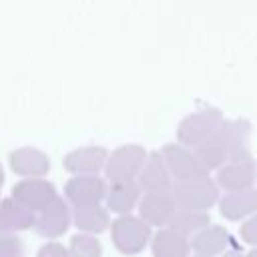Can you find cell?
<instances>
[{
	"mask_svg": "<svg viewBox=\"0 0 257 257\" xmlns=\"http://www.w3.org/2000/svg\"><path fill=\"white\" fill-rule=\"evenodd\" d=\"M225 120V112L219 106L205 104L187 116L181 118L177 124V143L195 149L199 143H203L221 122Z\"/></svg>",
	"mask_w": 257,
	"mask_h": 257,
	"instance_id": "cell-3",
	"label": "cell"
},
{
	"mask_svg": "<svg viewBox=\"0 0 257 257\" xmlns=\"http://www.w3.org/2000/svg\"><path fill=\"white\" fill-rule=\"evenodd\" d=\"M229 241H231L229 231L223 225H213V223L189 239L191 251L203 257H217V255L227 253Z\"/></svg>",
	"mask_w": 257,
	"mask_h": 257,
	"instance_id": "cell-17",
	"label": "cell"
},
{
	"mask_svg": "<svg viewBox=\"0 0 257 257\" xmlns=\"http://www.w3.org/2000/svg\"><path fill=\"white\" fill-rule=\"evenodd\" d=\"M139 217L153 229L169 227L173 215L177 213V203L171 191H157V193H143L139 201Z\"/></svg>",
	"mask_w": 257,
	"mask_h": 257,
	"instance_id": "cell-9",
	"label": "cell"
},
{
	"mask_svg": "<svg viewBox=\"0 0 257 257\" xmlns=\"http://www.w3.org/2000/svg\"><path fill=\"white\" fill-rule=\"evenodd\" d=\"M231 128L233 120L225 118L203 143H199L193 151L199 155V159L213 171H217L221 165L227 163L229 159V149H231Z\"/></svg>",
	"mask_w": 257,
	"mask_h": 257,
	"instance_id": "cell-10",
	"label": "cell"
},
{
	"mask_svg": "<svg viewBox=\"0 0 257 257\" xmlns=\"http://www.w3.org/2000/svg\"><path fill=\"white\" fill-rule=\"evenodd\" d=\"M70 257H102V243L96 235L76 233L68 243Z\"/></svg>",
	"mask_w": 257,
	"mask_h": 257,
	"instance_id": "cell-23",
	"label": "cell"
},
{
	"mask_svg": "<svg viewBox=\"0 0 257 257\" xmlns=\"http://www.w3.org/2000/svg\"><path fill=\"white\" fill-rule=\"evenodd\" d=\"M36 215L20 207L14 199H0V235H18L34 229Z\"/></svg>",
	"mask_w": 257,
	"mask_h": 257,
	"instance_id": "cell-18",
	"label": "cell"
},
{
	"mask_svg": "<svg viewBox=\"0 0 257 257\" xmlns=\"http://www.w3.org/2000/svg\"><path fill=\"white\" fill-rule=\"evenodd\" d=\"M149 247H151L153 257H189L191 255L189 239L177 235L169 227L157 229L151 237Z\"/></svg>",
	"mask_w": 257,
	"mask_h": 257,
	"instance_id": "cell-20",
	"label": "cell"
},
{
	"mask_svg": "<svg viewBox=\"0 0 257 257\" xmlns=\"http://www.w3.org/2000/svg\"><path fill=\"white\" fill-rule=\"evenodd\" d=\"M72 225L78 233L86 235H100L110 229V213L104 205H90V207H76L72 209Z\"/></svg>",
	"mask_w": 257,
	"mask_h": 257,
	"instance_id": "cell-19",
	"label": "cell"
},
{
	"mask_svg": "<svg viewBox=\"0 0 257 257\" xmlns=\"http://www.w3.org/2000/svg\"><path fill=\"white\" fill-rule=\"evenodd\" d=\"M70 225H72V207L66 203L64 197H56L46 209H42L36 215L34 231L42 239L56 241L68 231Z\"/></svg>",
	"mask_w": 257,
	"mask_h": 257,
	"instance_id": "cell-8",
	"label": "cell"
},
{
	"mask_svg": "<svg viewBox=\"0 0 257 257\" xmlns=\"http://www.w3.org/2000/svg\"><path fill=\"white\" fill-rule=\"evenodd\" d=\"M147 151L143 145L137 143H128V145H120L118 149H114L112 153H108L106 165H104V177L110 183H122V181H137L145 159H147Z\"/></svg>",
	"mask_w": 257,
	"mask_h": 257,
	"instance_id": "cell-5",
	"label": "cell"
},
{
	"mask_svg": "<svg viewBox=\"0 0 257 257\" xmlns=\"http://www.w3.org/2000/svg\"><path fill=\"white\" fill-rule=\"evenodd\" d=\"M255 177H257V159H255Z\"/></svg>",
	"mask_w": 257,
	"mask_h": 257,
	"instance_id": "cell-30",
	"label": "cell"
},
{
	"mask_svg": "<svg viewBox=\"0 0 257 257\" xmlns=\"http://www.w3.org/2000/svg\"><path fill=\"white\" fill-rule=\"evenodd\" d=\"M239 237L251 245V247H257V213L251 215L249 219H245L239 227Z\"/></svg>",
	"mask_w": 257,
	"mask_h": 257,
	"instance_id": "cell-25",
	"label": "cell"
},
{
	"mask_svg": "<svg viewBox=\"0 0 257 257\" xmlns=\"http://www.w3.org/2000/svg\"><path fill=\"white\" fill-rule=\"evenodd\" d=\"M245 257H257V247H253V249H249V253H247Z\"/></svg>",
	"mask_w": 257,
	"mask_h": 257,
	"instance_id": "cell-28",
	"label": "cell"
},
{
	"mask_svg": "<svg viewBox=\"0 0 257 257\" xmlns=\"http://www.w3.org/2000/svg\"><path fill=\"white\" fill-rule=\"evenodd\" d=\"M251 135H253V122L245 116L233 118V128H231V149H229V159L227 161H241V159H251Z\"/></svg>",
	"mask_w": 257,
	"mask_h": 257,
	"instance_id": "cell-22",
	"label": "cell"
},
{
	"mask_svg": "<svg viewBox=\"0 0 257 257\" xmlns=\"http://www.w3.org/2000/svg\"><path fill=\"white\" fill-rule=\"evenodd\" d=\"M161 155H163L175 183L193 181V179H201V177L211 175V169L199 159V155L191 147H185L177 141L165 143L161 149Z\"/></svg>",
	"mask_w": 257,
	"mask_h": 257,
	"instance_id": "cell-4",
	"label": "cell"
},
{
	"mask_svg": "<svg viewBox=\"0 0 257 257\" xmlns=\"http://www.w3.org/2000/svg\"><path fill=\"white\" fill-rule=\"evenodd\" d=\"M108 159V151L102 145H86V147H78L70 153L64 155L62 159V167L72 173V177L76 175H98L100 171H104Z\"/></svg>",
	"mask_w": 257,
	"mask_h": 257,
	"instance_id": "cell-12",
	"label": "cell"
},
{
	"mask_svg": "<svg viewBox=\"0 0 257 257\" xmlns=\"http://www.w3.org/2000/svg\"><path fill=\"white\" fill-rule=\"evenodd\" d=\"M217 205H219V213L227 221H245L257 213V187L237 193H225L221 195Z\"/></svg>",
	"mask_w": 257,
	"mask_h": 257,
	"instance_id": "cell-15",
	"label": "cell"
},
{
	"mask_svg": "<svg viewBox=\"0 0 257 257\" xmlns=\"http://www.w3.org/2000/svg\"><path fill=\"white\" fill-rule=\"evenodd\" d=\"M106 191H108V183L100 175H76L66 181L64 199L72 209L102 205Z\"/></svg>",
	"mask_w": 257,
	"mask_h": 257,
	"instance_id": "cell-6",
	"label": "cell"
},
{
	"mask_svg": "<svg viewBox=\"0 0 257 257\" xmlns=\"http://www.w3.org/2000/svg\"><path fill=\"white\" fill-rule=\"evenodd\" d=\"M193 257H203V255H193Z\"/></svg>",
	"mask_w": 257,
	"mask_h": 257,
	"instance_id": "cell-31",
	"label": "cell"
},
{
	"mask_svg": "<svg viewBox=\"0 0 257 257\" xmlns=\"http://www.w3.org/2000/svg\"><path fill=\"white\" fill-rule=\"evenodd\" d=\"M2 185H4V169L0 165V189H2Z\"/></svg>",
	"mask_w": 257,
	"mask_h": 257,
	"instance_id": "cell-29",
	"label": "cell"
},
{
	"mask_svg": "<svg viewBox=\"0 0 257 257\" xmlns=\"http://www.w3.org/2000/svg\"><path fill=\"white\" fill-rule=\"evenodd\" d=\"M215 181L219 189L225 193H237L245 191L251 187H257V177H255V157L251 159H241V161H227L217 169Z\"/></svg>",
	"mask_w": 257,
	"mask_h": 257,
	"instance_id": "cell-11",
	"label": "cell"
},
{
	"mask_svg": "<svg viewBox=\"0 0 257 257\" xmlns=\"http://www.w3.org/2000/svg\"><path fill=\"white\" fill-rule=\"evenodd\" d=\"M211 225V217L205 211H187V209H177V213L173 215L169 229L175 231L177 235L191 239L195 237L199 231H203L205 227Z\"/></svg>",
	"mask_w": 257,
	"mask_h": 257,
	"instance_id": "cell-21",
	"label": "cell"
},
{
	"mask_svg": "<svg viewBox=\"0 0 257 257\" xmlns=\"http://www.w3.org/2000/svg\"><path fill=\"white\" fill-rule=\"evenodd\" d=\"M221 257H245V255L239 253V251H227V253H223Z\"/></svg>",
	"mask_w": 257,
	"mask_h": 257,
	"instance_id": "cell-27",
	"label": "cell"
},
{
	"mask_svg": "<svg viewBox=\"0 0 257 257\" xmlns=\"http://www.w3.org/2000/svg\"><path fill=\"white\" fill-rule=\"evenodd\" d=\"M143 197V191L137 181H122V183H110L106 197H104V207L108 213L120 215H133V209L139 207V201Z\"/></svg>",
	"mask_w": 257,
	"mask_h": 257,
	"instance_id": "cell-16",
	"label": "cell"
},
{
	"mask_svg": "<svg viewBox=\"0 0 257 257\" xmlns=\"http://www.w3.org/2000/svg\"><path fill=\"white\" fill-rule=\"evenodd\" d=\"M153 237V229L139 215H120L110 223V241L120 255L143 253Z\"/></svg>",
	"mask_w": 257,
	"mask_h": 257,
	"instance_id": "cell-1",
	"label": "cell"
},
{
	"mask_svg": "<svg viewBox=\"0 0 257 257\" xmlns=\"http://www.w3.org/2000/svg\"><path fill=\"white\" fill-rule=\"evenodd\" d=\"M171 193L177 203V209H187V211H205L207 213L221 199V189L211 175L193 179V181L175 183Z\"/></svg>",
	"mask_w": 257,
	"mask_h": 257,
	"instance_id": "cell-2",
	"label": "cell"
},
{
	"mask_svg": "<svg viewBox=\"0 0 257 257\" xmlns=\"http://www.w3.org/2000/svg\"><path fill=\"white\" fill-rule=\"evenodd\" d=\"M0 257H24V243L18 235H0Z\"/></svg>",
	"mask_w": 257,
	"mask_h": 257,
	"instance_id": "cell-24",
	"label": "cell"
},
{
	"mask_svg": "<svg viewBox=\"0 0 257 257\" xmlns=\"http://www.w3.org/2000/svg\"><path fill=\"white\" fill-rule=\"evenodd\" d=\"M56 197V187L48 179H22L10 191V199L34 215L46 209Z\"/></svg>",
	"mask_w": 257,
	"mask_h": 257,
	"instance_id": "cell-7",
	"label": "cell"
},
{
	"mask_svg": "<svg viewBox=\"0 0 257 257\" xmlns=\"http://www.w3.org/2000/svg\"><path fill=\"white\" fill-rule=\"evenodd\" d=\"M137 183L143 193H157V191H171L175 181L171 171L161 155V151H151L145 159V165L137 177Z\"/></svg>",
	"mask_w": 257,
	"mask_h": 257,
	"instance_id": "cell-14",
	"label": "cell"
},
{
	"mask_svg": "<svg viewBox=\"0 0 257 257\" xmlns=\"http://www.w3.org/2000/svg\"><path fill=\"white\" fill-rule=\"evenodd\" d=\"M10 169L22 179H44L50 171V159L36 147H20L8 155Z\"/></svg>",
	"mask_w": 257,
	"mask_h": 257,
	"instance_id": "cell-13",
	"label": "cell"
},
{
	"mask_svg": "<svg viewBox=\"0 0 257 257\" xmlns=\"http://www.w3.org/2000/svg\"><path fill=\"white\" fill-rule=\"evenodd\" d=\"M36 257H70V251L60 241H48L36 251Z\"/></svg>",
	"mask_w": 257,
	"mask_h": 257,
	"instance_id": "cell-26",
	"label": "cell"
}]
</instances>
